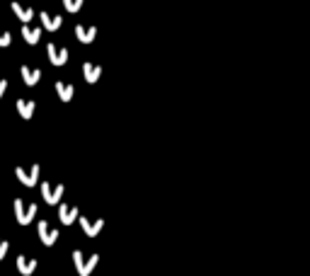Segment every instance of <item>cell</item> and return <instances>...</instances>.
Returning a JSON list of instances; mask_svg holds the SVG:
<instances>
[{
  "label": "cell",
  "mask_w": 310,
  "mask_h": 276,
  "mask_svg": "<svg viewBox=\"0 0 310 276\" xmlns=\"http://www.w3.org/2000/svg\"><path fill=\"white\" fill-rule=\"evenodd\" d=\"M12 209H15V216H17V223L19 225H27L32 218H34V213H37V203H25V199H19L15 196V201H12Z\"/></svg>",
  "instance_id": "6da1fadb"
},
{
  "label": "cell",
  "mask_w": 310,
  "mask_h": 276,
  "mask_svg": "<svg viewBox=\"0 0 310 276\" xmlns=\"http://www.w3.org/2000/svg\"><path fill=\"white\" fill-rule=\"evenodd\" d=\"M15 175L19 177V182L25 184V187H34V184H37V177H39V165L34 163L29 170H25V167H15Z\"/></svg>",
  "instance_id": "7a4b0ae2"
},
{
  "label": "cell",
  "mask_w": 310,
  "mask_h": 276,
  "mask_svg": "<svg viewBox=\"0 0 310 276\" xmlns=\"http://www.w3.org/2000/svg\"><path fill=\"white\" fill-rule=\"evenodd\" d=\"M34 269H37V259H27L25 255H19L17 257V271L19 274L29 276V274H34Z\"/></svg>",
  "instance_id": "3957f363"
},
{
  "label": "cell",
  "mask_w": 310,
  "mask_h": 276,
  "mask_svg": "<svg viewBox=\"0 0 310 276\" xmlns=\"http://www.w3.org/2000/svg\"><path fill=\"white\" fill-rule=\"evenodd\" d=\"M41 194H44V199L49 203H56L58 201V196L63 194V187H49V182L41 184Z\"/></svg>",
  "instance_id": "277c9868"
},
{
  "label": "cell",
  "mask_w": 310,
  "mask_h": 276,
  "mask_svg": "<svg viewBox=\"0 0 310 276\" xmlns=\"http://www.w3.org/2000/svg\"><path fill=\"white\" fill-rule=\"evenodd\" d=\"M17 111H19V117L22 119H32V114H34V109H37V104L32 100H17Z\"/></svg>",
  "instance_id": "5b68a950"
},
{
  "label": "cell",
  "mask_w": 310,
  "mask_h": 276,
  "mask_svg": "<svg viewBox=\"0 0 310 276\" xmlns=\"http://www.w3.org/2000/svg\"><path fill=\"white\" fill-rule=\"evenodd\" d=\"M19 71H22V78H25V83H27V85H37L39 78H41V71H39V68H29V65H22Z\"/></svg>",
  "instance_id": "8992f818"
},
{
  "label": "cell",
  "mask_w": 310,
  "mask_h": 276,
  "mask_svg": "<svg viewBox=\"0 0 310 276\" xmlns=\"http://www.w3.org/2000/svg\"><path fill=\"white\" fill-rule=\"evenodd\" d=\"M12 12L17 15L19 22H29V19L34 17V10H32V8H25L22 3H12Z\"/></svg>",
  "instance_id": "52a82bcc"
},
{
  "label": "cell",
  "mask_w": 310,
  "mask_h": 276,
  "mask_svg": "<svg viewBox=\"0 0 310 276\" xmlns=\"http://www.w3.org/2000/svg\"><path fill=\"white\" fill-rule=\"evenodd\" d=\"M39 235H41V242H44V245H54L56 242V230H51L44 221L39 223Z\"/></svg>",
  "instance_id": "ba28073f"
},
{
  "label": "cell",
  "mask_w": 310,
  "mask_h": 276,
  "mask_svg": "<svg viewBox=\"0 0 310 276\" xmlns=\"http://www.w3.org/2000/svg\"><path fill=\"white\" fill-rule=\"evenodd\" d=\"M65 56H68V51H63V49H58L56 44H49V58L54 61L56 65H61L65 61Z\"/></svg>",
  "instance_id": "9c48e42d"
},
{
  "label": "cell",
  "mask_w": 310,
  "mask_h": 276,
  "mask_svg": "<svg viewBox=\"0 0 310 276\" xmlns=\"http://www.w3.org/2000/svg\"><path fill=\"white\" fill-rule=\"evenodd\" d=\"M22 37L27 39V44H37V41H39V37H41V29H37V27H29V25H25V27H22Z\"/></svg>",
  "instance_id": "30bf717a"
},
{
  "label": "cell",
  "mask_w": 310,
  "mask_h": 276,
  "mask_svg": "<svg viewBox=\"0 0 310 276\" xmlns=\"http://www.w3.org/2000/svg\"><path fill=\"white\" fill-rule=\"evenodd\" d=\"M41 22H44V27H46V29H51V32L61 27V17H49L46 12H41Z\"/></svg>",
  "instance_id": "8fae6325"
},
{
  "label": "cell",
  "mask_w": 310,
  "mask_h": 276,
  "mask_svg": "<svg viewBox=\"0 0 310 276\" xmlns=\"http://www.w3.org/2000/svg\"><path fill=\"white\" fill-rule=\"evenodd\" d=\"M56 90L61 95V100H71V95H73V87L65 85V83H56Z\"/></svg>",
  "instance_id": "7c38bea8"
},
{
  "label": "cell",
  "mask_w": 310,
  "mask_h": 276,
  "mask_svg": "<svg viewBox=\"0 0 310 276\" xmlns=\"http://www.w3.org/2000/svg\"><path fill=\"white\" fill-rule=\"evenodd\" d=\"M73 213H75V209H71V211H68V209L63 206V209H61V221H63V223H71V221H73Z\"/></svg>",
  "instance_id": "4fadbf2b"
},
{
  "label": "cell",
  "mask_w": 310,
  "mask_h": 276,
  "mask_svg": "<svg viewBox=\"0 0 310 276\" xmlns=\"http://www.w3.org/2000/svg\"><path fill=\"white\" fill-rule=\"evenodd\" d=\"M10 41H12V34L10 32H0V46H10Z\"/></svg>",
  "instance_id": "5bb4252c"
},
{
  "label": "cell",
  "mask_w": 310,
  "mask_h": 276,
  "mask_svg": "<svg viewBox=\"0 0 310 276\" xmlns=\"http://www.w3.org/2000/svg\"><path fill=\"white\" fill-rule=\"evenodd\" d=\"M8 249H10V242H8V240H3V238H0V259H3L5 255H8Z\"/></svg>",
  "instance_id": "9a60e30c"
},
{
  "label": "cell",
  "mask_w": 310,
  "mask_h": 276,
  "mask_svg": "<svg viewBox=\"0 0 310 276\" xmlns=\"http://www.w3.org/2000/svg\"><path fill=\"white\" fill-rule=\"evenodd\" d=\"M63 3H65V8H68V10H78V8H80V0H63Z\"/></svg>",
  "instance_id": "2e32d148"
},
{
  "label": "cell",
  "mask_w": 310,
  "mask_h": 276,
  "mask_svg": "<svg viewBox=\"0 0 310 276\" xmlns=\"http://www.w3.org/2000/svg\"><path fill=\"white\" fill-rule=\"evenodd\" d=\"M5 90H8V80H3V78H0V97L5 95Z\"/></svg>",
  "instance_id": "e0dca14e"
}]
</instances>
